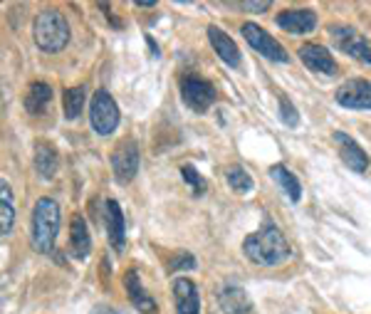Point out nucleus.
Returning a JSON list of instances; mask_svg holds the SVG:
<instances>
[{"instance_id": "f257e3e1", "label": "nucleus", "mask_w": 371, "mask_h": 314, "mask_svg": "<svg viewBox=\"0 0 371 314\" xmlns=\"http://www.w3.org/2000/svg\"><path fill=\"white\" fill-rule=\"evenodd\" d=\"M243 252L255 265L275 267V265H282L290 257V243L285 240L282 231H280L278 226L268 223V226H263L258 233L245 238Z\"/></svg>"}, {"instance_id": "f03ea898", "label": "nucleus", "mask_w": 371, "mask_h": 314, "mask_svg": "<svg viewBox=\"0 0 371 314\" xmlns=\"http://www.w3.org/2000/svg\"><path fill=\"white\" fill-rule=\"evenodd\" d=\"M59 223H62V213H59V203L52 198H40L35 203L33 211V248L38 252H52L55 240H57Z\"/></svg>"}, {"instance_id": "7ed1b4c3", "label": "nucleus", "mask_w": 371, "mask_h": 314, "mask_svg": "<svg viewBox=\"0 0 371 314\" xmlns=\"http://www.w3.org/2000/svg\"><path fill=\"white\" fill-rule=\"evenodd\" d=\"M35 45L42 52H59L69 42V25L57 10H42L33 25Z\"/></svg>"}, {"instance_id": "20e7f679", "label": "nucleus", "mask_w": 371, "mask_h": 314, "mask_svg": "<svg viewBox=\"0 0 371 314\" xmlns=\"http://www.w3.org/2000/svg\"><path fill=\"white\" fill-rule=\"evenodd\" d=\"M329 37L337 45L339 52L349 54V57L371 67V42L359 30L349 28V25H329Z\"/></svg>"}, {"instance_id": "39448f33", "label": "nucleus", "mask_w": 371, "mask_h": 314, "mask_svg": "<svg viewBox=\"0 0 371 314\" xmlns=\"http://www.w3.org/2000/svg\"><path fill=\"white\" fill-rule=\"evenodd\" d=\"M240 33H243V37L248 40L250 47H253L258 54H263L265 59H270V62H290L287 50H285L268 30L260 28L258 23H245L243 28H240Z\"/></svg>"}, {"instance_id": "423d86ee", "label": "nucleus", "mask_w": 371, "mask_h": 314, "mask_svg": "<svg viewBox=\"0 0 371 314\" xmlns=\"http://www.w3.org/2000/svg\"><path fill=\"white\" fill-rule=\"evenodd\" d=\"M89 119H92V129L102 136L112 134L114 129L119 127V107L109 92L99 89L97 94L92 97V104H89Z\"/></svg>"}, {"instance_id": "0eeeda50", "label": "nucleus", "mask_w": 371, "mask_h": 314, "mask_svg": "<svg viewBox=\"0 0 371 314\" xmlns=\"http://www.w3.org/2000/svg\"><path fill=\"white\" fill-rule=\"evenodd\" d=\"M112 171L117 183H129L139 173V146L132 139H124L112 151Z\"/></svg>"}, {"instance_id": "6e6552de", "label": "nucleus", "mask_w": 371, "mask_h": 314, "mask_svg": "<svg viewBox=\"0 0 371 314\" xmlns=\"http://www.w3.org/2000/svg\"><path fill=\"white\" fill-rule=\"evenodd\" d=\"M181 97L193 112H205L215 102V87L210 82H205L203 77H183Z\"/></svg>"}, {"instance_id": "1a4fd4ad", "label": "nucleus", "mask_w": 371, "mask_h": 314, "mask_svg": "<svg viewBox=\"0 0 371 314\" xmlns=\"http://www.w3.org/2000/svg\"><path fill=\"white\" fill-rule=\"evenodd\" d=\"M297 57L302 59V64L307 69H312V72L317 74H327V77H332V74H337V62H334V57L329 54V50L324 47V45H317V42H307L302 45V47L297 50Z\"/></svg>"}, {"instance_id": "9d476101", "label": "nucleus", "mask_w": 371, "mask_h": 314, "mask_svg": "<svg viewBox=\"0 0 371 314\" xmlns=\"http://www.w3.org/2000/svg\"><path fill=\"white\" fill-rule=\"evenodd\" d=\"M334 97L347 109H371V82H367V79H347Z\"/></svg>"}, {"instance_id": "9b49d317", "label": "nucleus", "mask_w": 371, "mask_h": 314, "mask_svg": "<svg viewBox=\"0 0 371 314\" xmlns=\"http://www.w3.org/2000/svg\"><path fill=\"white\" fill-rule=\"evenodd\" d=\"M334 144L339 146V156H342V161L347 163V168H352V171L357 173H364L369 168V156L367 151H364L362 146H359L357 141H354L349 134L344 132H334L332 134Z\"/></svg>"}, {"instance_id": "f8f14e48", "label": "nucleus", "mask_w": 371, "mask_h": 314, "mask_svg": "<svg viewBox=\"0 0 371 314\" xmlns=\"http://www.w3.org/2000/svg\"><path fill=\"white\" fill-rule=\"evenodd\" d=\"M275 23L292 35H307L317 28V13L314 10H282L275 18Z\"/></svg>"}, {"instance_id": "ddd939ff", "label": "nucleus", "mask_w": 371, "mask_h": 314, "mask_svg": "<svg viewBox=\"0 0 371 314\" xmlns=\"http://www.w3.org/2000/svg\"><path fill=\"white\" fill-rule=\"evenodd\" d=\"M173 305H176V314H200V295L193 280L178 277L173 282Z\"/></svg>"}, {"instance_id": "4468645a", "label": "nucleus", "mask_w": 371, "mask_h": 314, "mask_svg": "<svg viewBox=\"0 0 371 314\" xmlns=\"http://www.w3.org/2000/svg\"><path fill=\"white\" fill-rule=\"evenodd\" d=\"M208 40L210 45H213L215 54H218L220 59H223L228 67H240L243 64V54H240L238 45L230 40V35H225L220 28H215V25H210L208 28Z\"/></svg>"}, {"instance_id": "2eb2a0df", "label": "nucleus", "mask_w": 371, "mask_h": 314, "mask_svg": "<svg viewBox=\"0 0 371 314\" xmlns=\"http://www.w3.org/2000/svg\"><path fill=\"white\" fill-rule=\"evenodd\" d=\"M104 221H107V233H109V243H112V248L114 250H124V245H127V233H124L122 206H119L117 201H107Z\"/></svg>"}, {"instance_id": "dca6fc26", "label": "nucleus", "mask_w": 371, "mask_h": 314, "mask_svg": "<svg viewBox=\"0 0 371 314\" xmlns=\"http://www.w3.org/2000/svg\"><path fill=\"white\" fill-rule=\"evenodd\" d=\"M124 287H127L129 292V300H132V305L137 307L139 312L144 314H152L156 310V302L149 297V292L144 290L142 280H139V272L137 270H129L127 275H124Z\"/></svg>"}, {"instance_id": "f3484780", "label": "nucleus", "mask_w": 371, "mask_h": 314, "mask_svg": "<svg viewBox=\"0 0 371 314\" xmlns=\"http://www.w3.org/2000/svg\"><path fill=\"white\" fill-rule=\"evenodd\" d=\"M218 302L225 314H253V302L243 287H225L218 295Z\"/></svg>"}, {"instance_id": "a211bd4d", "label": "nucleus", "mask_w": 371, "mask_h": 314, "mask_svg": "<svg viewBox=\"0 0 371 314\" xmlns=\"http://www.w3.org/2000/svg\"><path fill=\"white\" fill-rule=\"evenodd\" d=\"M69 248H72V255L84 260L92 250V240H89V231H87V223L84 218L79 216H72V223H69Z\"/></svg>"}, {"instance_id": "6ab92c4d", "label": "nucleus", "mask_w": 371, "mask_h": 314, "mask_svg": "<svg viewBox=\"0 0 371 314\" xmlns=\"http://www.w3.org/2000/svg\"><path fill=\"white\" fill-rule=\"evenodd\" d=\"M57 166H59V158H57V151H55L52 144H47V141L35 144V168H38V173L45 178V181H50V178L57 173Z\"/></svg>"}, {"instance_id": "aec40b11", "label": "nucleus", "mask_w": 371, "mask_h": 314, "mask_svg": "<svg viewBox=\"0 0 371 314\" xmlns=\"http://www.w3.org/2000/svg\"><path fill=\"white\" fill-rule=\"evenodd\" d=\"M50 102H52V89L45 82H33L28 87V94H25V109H28L33 117H40V114L47 112Z\"/></svg>"}, {"instance_id": "412c9836", "label": "nucleus", "mask_w": 371, "mask_h": 314, "mask_svg": "<svg viewBox=\"0 0 371 314\" xmlns=\"http://www.w3.org/2000/svg\"><path fill=\"white\" fill-rule=\"evenodd\" d=\"M270 176L275 178V181L280 183V188H282V193L290 198L292 203H297L299 198H302V186H299L297 176H295L292 171H290L287 166H282V163H278V166L270 168Z\"/></svg>"}, {"instance_id": "4be33fe9", "label": "nucleus", "mask_w": 371, "mask_h": 314, "mask_svg": "<svg viewBox=\"0 0 371 314\" xmlns=\"http://www.w3.org/2000/svg\"><path fill=\"white\" fill-rule=\"evenodd\" d=\"M15 223V203H13V188L8 181L0 178V238L8 236Z\"/></svg>"}, {"instance_id": "5701e85b", "label": "nucleus", "mask_w": 371, "mask_h": 314, "mask_svg": "<svg viewBox=\"0 0 371 314\" xmlns=\"http://www.w3.org/2000/svg\"><path fill=\"white\" fill-rule=\"evenodd\" d=\"M225 181L235 193H250L253 191V178L243 166H228L225 168Z\"/></svg>"}, {"instance_id": "b1692460", "label": "nucleus", "mask_w": 371, "mask_h": 314, "mask_svg": "<svg viewBox=\"0 0 371 314\" xmlns=\"http://www.w3.org/2000/svg\"><path fill=\"white\" fill-rule=\"evenodd\" d=\"M84 107V87H72L64 92V117L77 119Z\"/></svg>"}, {"instance_id": "393cba45", "label": "nucleus", "mask_w": 371, "mask_h": 314, "mask_svg": "<svg viewBox=\"0 0 371 314\" xmlns=\"http://www.w3.org/2000/svg\"><path fill=\"white\" fill-rule=\"evenodd\" d=\"M280 117H282V122L287 124V127H297L299 117H297V109L292 107V102H290L287 94H280Z\"/></svg>"}, {"instance_id": "a878e982", "label": "nucleus", "mask_w": 371, "mask_h": 314, "mask_svg": "<svg viewBox=\"0 0 371 314\" xmlns=\"http://www.w3.org/2000/svg\"><path fill=\"white\" fill-rule=\"evenodd\" d=\"M181 173H183V181L190 183V188H193L195 196H200V193H203L205 188H208V186H205V181H203V176H200V173L195 171L193 166H183Z\"/></svg>"}, {"instance_id": "bb28decb", "label": "nucleus", "mask_w": 371, "mask_h": 314, "mask_svg": "<svg viewBox=\"0 0 371 314\" xmlns=\"http://www.w3.org/2000/svg\"><path fill=\"white\" fill-rule=\"evenodd\" d=\"M171 267L173 272H181V270H193L195 267V260H193V255H190V252H186V250H178L176 255H173V260H171Z\"/></svg>"}, {"instance_id": "cd10ccee", "label": "nucleus", "mask_w": 371, "mask_h": 314, "mask_svg": "<svg viewBox=\"0 0 371 314\" xmlns=\"http://www.w3.org/2000/svg\"><path fill=\"white\" fill-rule=\"evenodd\" d=\"M240 8L250 10V13H265L270 8V0H260V3H240Z\"/></svg>"}, {"instance_id": "c85d7f7f", "label": "nucleus", "mask_w": 371, "mask_h": 314, "mask_svg": "<svg viewBox=\"0 0 371 314\" xmlns=\"http://www.w3.org/2000/svg\"><path fill=\"white\" fill-rule=\"evenodd\" d=\"M92 314H119L117 310H112V307H97Z\"/></svg>"}]
</instances>
